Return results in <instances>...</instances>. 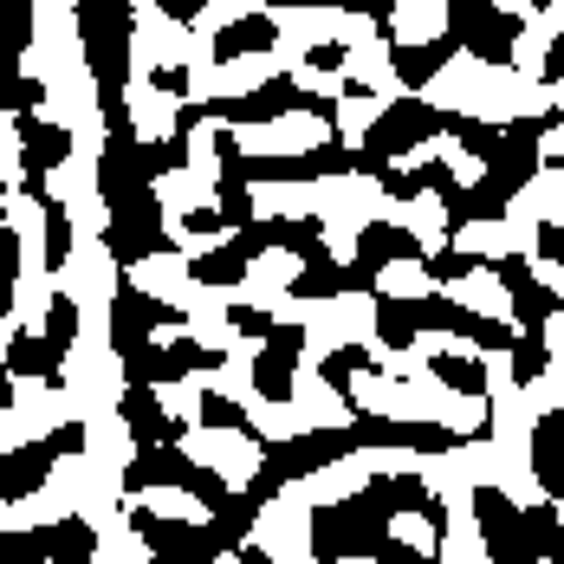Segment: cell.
Instances as JSON below:
<instances>
[{
    "instance_id": "cell-4",
    "label": "cell",
    "mask_w": 564,
    "mask_h": 564,
    "mask_svg": "<svg viewBox=\"0 0 564 564\" xmlns=\"http://www.w3.org/2000/svg\"><path fill=\"white\" fill-rule=\"evenodd\" d=\"M344 454H357V442H350V422H344V429H305V435H292V442H260V474L247 480V494L267 507V500H273V494H285L292 480H312V474L338 467Z\"/></svg>"
},
{
    "instance_id": "cell-25",
    "label": "cell",
    "mask_w": 564,
    "mask_h": 564,
    "mask_svg": "<svg viewBox=\"0 0 564 564\" xmlns=\"http://www.w3.org/2000/svg\"><path fill=\"white\" fill-rule=\"evenodd\" d=\"M280 46V26L273 13H240L215 33V65H234V58H253V53H273Z\"/></svg>"
},
{
    "instance_id": "cell-55",
    "label": "cell",
    "mask_w": 564,
    "mask_h": 564,
    "mask_svg": "<svg viewBox=\"0 0 564 564\" xmlns=\"http://www.w3.org/2000/svg\"><path fill=\"white\" fill-rule=\"evenodd\" d=\"M234 558H240V564H280V558H273V552H260V545H240Z\"/></svg>"
},
{
    "instance_id": "cell-45",
    "label": "cell",
    "mask_w": 564,
    "mask_h": 564,
    "mask_svg": "<svg viewBox=\"0 0 564 564\" xmlns=\"http://www.w3.org/2000/svg\"><path fill=\"white\" fill-rule=\"evenodd\" d=\"M273 325H280V318H267V312H260V305H227V332H240V338H273Z\"/></svg>"
},
{
    "instance_id": "cell-50",
    "label": "cell",
    "mask_w": 564,
    "mask_h": 564,
    "mask_svg": "<svg viewBox=\"0 0 564 564\" xmlns=\"http://www.w3.org/2000/svg\"><path fill=\"white\" fill-rule=\"evenodd\" d=\"M377 564H442V558H429V552H415V545H402V539H390L383 545V558Z\"/></svg>"
},
{
    "instance_id": "cell-56",
    "label": "cell",
    "mask_w": 564,
    "mask_h": 564,
    "mask_svg": "<svg viewBox=\"0 0 564 564\" xmlns=\"http://www.w3.org/2000/svg\"><path fill=\"white\" fill-rule=\"evenodd\" d=\"M532 7H539V13H552V7H558V0H532Z\"/></svg>"
},
{
    "instance_id": "cell-41",
    "label": "cell",
    "mask_w": 564,
    "mask_h": 564,
    "mask_svg": "<svg viewBox=\"0 0 564 564\" xmlns=\"http://www.w3.org/2000/svg\"><path fill=\"white\" fill-rule=\"evenodd\" d=\"M53 539L46 525H26V532H0V564H46Z\"/></svg>"
},
{
    "instance_id": "cell-33",
    "label": "cell",
    "mask_w": 564,
    "mask_h": 564,
    "mask_svg": "<svg viewBox=\"0 0 564 564\" xmlns=\"http://www.w3.org/2000/svg\"><path fill=\"white\" fill-rule=\"evenodd\" d=\"M40 98H46V85H40V78H26V72H20V58H0V111L26 117V111H40Z\"/></svg>"
},
{
    "instance_id": "cell-24",
    "label": "cell",
    "mask_w": 564,
    "mask_h": 564,
    "mask_svg": "<svg viewBox=\"0 0 564 564\" xmlns=\"http://www.w3.org/2000/svg\"><path fill=\"white\" fill-rule=\"evenodd\" d=\"M454 53H460V46H454L448 33H442V40H422V46H402V40H390V72L409 85V91H422L429 78H442V72H448Z\"/></svg>"
},
{
    "instance_id": "cell-16",
    "label": "cell",
    "mask_w": 564,
    "mask_h": 564,
    "mask_svg": "<svg viewBox=\"0 0 564 564\" xmlns=\"http://www.w3.org/2000/svg\"><path fill=\"white\" fill-rule=\"evenodd\" d=\"M487 273L507 285L512 312H519V332H545V325H552V318L564 312V299H558V292H552L545 280H539V273H532L519 253H500V260H487Z\"/></svg>"
},
{
    "instance_id": "cell-10",
    "label": "cell",
    "mask_w": 564,
    "mask_h": 564,
    "mask_svg": "<svg viewBox=\"0 0 564 564\" xmlns=\"http://www.w3.org/2000/svg\"><path fill=\"white\" fill-rule=\"evenodd\" d=\"M519 13L494 7V0H448V40L460 53H474L480 65H512L519 53Z\"/></svg>"
},
{
    "instance_id": "cell-49",
    "label": "cell",
    "mask_w": 564,
    "mask_h": 564,
    "mask_svg": "<svg viewBox=\"0 0 564 564\" xmlns=\"http://www.w3.org/2000/svg\"><path fill=\"white\" fill-rule=\"evenodd\" d=\"M182 234H227L221 208H195V215H182Z\"/></svg>"
},
{
    "instance_id": "cell-12",
    "label": "cell",
    "mask_w": 564,
    "mask_h": 564,
    "mask_svg": "<svg viewBox=\"0 0 564 564\" xmlns=\"http://www.w3.org/2000/svg\"><path fill=\"white\" fill-rule=\"evenodd\" d=\"M130 532L150 545V558H170V564H221L227 545L215 539V525H188V519H163L150 507H123Z\"/></svg>"
},
{
    "instance_id": "cell-36",
    "label": "cell",
    "mask_w": 564,
    "mask_h": 564,
    "mask_svg": "<svg viewBox=\"0 0 564 564\" xmlns=\"http://www.w3.org/2000/svg\"><path fill=\"white\" fill-rule=\"evenodd\" d=\"M267 7H285V13H299V7H344V13H364V20H377V40L390 46L395 33V0H267Z\"/></svg>"
},
{
    "instance_id": "cell-3",
    "label": "cell",
    "mask_w": 564,
    "mask_h": 564,
    "mask_svg": "<svg viewBox=\"0 0 564 564\" xmlns=\"http://www.w3.org/2000/svg\"><path fill=\"white\" fill-rule=\"evenodd\" d=\"M390 512L377 507L364 487L350 500H325L312 507V558L318 564H338V558H383L390 545Z\"/></svg>"
},
{
    "instance_id": "cell-42",
    "label": "cell",
    "mask_w": 564,
    "mask_h": 564,
    "mask_svg": "<svg viewBox=\"0 0 564 564\" xmlns=\"http://www.w3.org/2000/svg\"><path fill=\"white\" fill-rule=\"evenodd\" d=\"M33 46V0H13L0 13V58H20Z\"/></svg>"
},
{
    "instance_id": "cell-34",
    "label": "cell",
    "mask_w": 564,
    "mask_h": 564,
    "mask_svg": "<svg viewBox=\"0 0 564 564\" xmlns=\"http://www.w3.org/2000/svg\"><path fill=\"white\" fill-rule=\"evenodd\" d=\"M429 377L454 395H487V364H480V357H435Z\"/></svg>"
},
{
    "instance_id": "cell-23",
    "label": "cell",
    "mask_w": 564,
    "mask_h": 564,
    "mask_svg": "<svg viewBox=\"0 0 564 564\" xmlns=\"http://www.w3.org/2000/svg\"><path fill=\"white\" fill-rule=\"evenodd\" d=\"M402 260H415V267H422V240H415L409 227H395V221H370L364 234H357V267L383 273V267H402Z\"/></svg>"
},
{
    "instance_id": "cell-44",
    "label": "cell",
    "mask_w": 564,
    "mask_h": 564,
    "mask_svg": "<svg viewBox=\"0 0 564 564\" xmlns=\"http://www.w3.org/2000/svg\"><path fill=\"white\" fill-rule=\"evenodd\" d=\"M150 170H156V182L175 170H188V130H170L163 143H150Z\"/></svg>"
},
{
    "instance_id": "cell-7",
    "label": "cell",
    "mask_w": 564,
    "mask_h": 564,
    "mask_svg": "<svg viewBox=\"0 0 564 564\" xmlns=\"http://www.w3.org/2000/svg\"><path fill=\"white\" fill-rule=\"evenodd\" d=\"M98 195L105 208H123V202H143L156 195V170H150V143L137 137L130 111L105 117V156H98Z\"/></svg>"
},
{
    "instance_id": "cell-6",
    "label": "cell",
    "mask_w": 564,
    "mask_h": 564,
    "mask_svg": "<svg viewBox=\"0 0 564 564\" xmlns=\"http://www.w3.org/2000/svg\"><path fill=\"white\" fill-rule=\"evenodd\" d=\"M442 117L429 98H395L390 111L370 117V130H364V143H357V175H383L395 163V156H409L415 143H429V137H442Z\"/></svg>"
},
{
    "instance_id": "cell-18",
    "label": "cell",
    "mask_w": 564,
    "mask_h": 564,
    "mask_svg": "<svg viewBox=\"0 0 564 564\" xmlns=\"http://www.w3.org/2000/svg\"><path fill=\"white\" fill-rule=\"evenodd\" d=\"M299 357H305V332L299 325H273V338L260 344V357H253V390H260V402H292Z\"/></svg>"
},
{
    "instance_id": "cell-20",
    "label": "cell",
    "mask_w": 564,
    "mask_h": 564,
    "mask_svg": "<svg viewBox=\"0 0 564 564\" xmlns=\"http://www.w3.org/2000/svg\"><path fill=\"white\" fill-rule=\"evenodd\" d=\"M221 364H227V350L195 344V338H175V344H156V350H150V364H143L137 383H182V377H195V370H221Z\"/></svg>"
},
{
    "instance_id": "cell-1",
    "label": "cell",
    "mask_w": 564,
    "mask_h": 564,
    "mask_svg": "<svg viewBox=\"0 0 564 564\" xmlns=\"http://www.w3.org/2000/svg\"><path fill=\"white\" fill-rule=\"evenodd\" d=\"M545 130H558V111L500 123V150H494V163H480L487 175L467 188V202H460V215L448 221V234H460V227H474V221H500V215H507L512 202H519V188L539 175V143H545Z\"/></svg>"
},
{
    "instance_id": "cell-51",
    "label": "cell",
    "mask_w": 564,
    "mask_h": 564,
    "mask_svg": "<svg viewBox=\"0 0 564 564\" xmlns=\"http://www.w3.org/2000/svg\"><path fill=\"white\" fill-rule=\"evenodd\" d=\"M53 448L58 454H78V448H85V422H58V429H53Z\"/></svg>"
},
{
    "instance_id": "cell-19",
    "label": "cell",
    "mask_w": 564,
    "mask_h": 564,
    "mask_svg": "<svg viewBox=\"0 0 564 564\" xmlns=\"http://www.w3.org/2000/svg\"><path fill=\"white\" fill-rule=\"evenodd\" d=\"M117 415H123V429H130L137 448H170V442H182V422L156 409V383H123Z\"/></svg>"
},
{
    "instance_id": "cell-39",
    "label": "cell",
    "mask_w": 564,
    "mask_h": 564,
    "mask_svg": "<svg viewBox=\"0 0 564 564\" xmlns=\"http://www.w3.org/2000/svg\"><path fill=\"white\" fill-rule=\"evenodd\" d=\"M422 273H429L435 285H454V280L487 273V260H480V253H460V247H442V253H422Z\"/></svg>"
},
{
    "instance_id": "cell-48",
    "label": "cell",
    "mask_w": 564,
    "mask_h": 564,
    "mask_svg": "<svg viewBox=\"0 0 564 564\" xmlns=\"http://www.w3.org/2000/svg\"><path fill=\"white\" fill-rule=\"evenodd\" d=\"M539 253L552 267H564V221H539Z\"/></svg>"
},
{
    "instance_id": "cell-32",
    "label": "cell",
    "mask_w": 564,
    "mask_h": 564,
    "mask_svg": "<svg viewBox=\"0 0 564 564\" xmlns=\"http://www.w3.org/2000/svg\"><path fill=\"white\" fill-rule=\"evenodd\" d=\"M202 429H221V435H247V442H267L260 429H253V415L221 390H202Z\"/></svg>"
},
{
    "instance_id": "cell-40",
    "label": "cell",
    "mask_w": 564,
    "mask_h": 564,
    "mask_svg": "<svg viewBox=\"0 0 564 564\" xmlns=\"http://www.w3.org/2000/svg\"><path fill=\"white\" fill-rule=\"evenodd\" d=\"M65 267H72V208L46 202V273H65Z\"/></svg>"
},
{
    "instance_id": "cell-15",
    "label": "cell",
    "mask_w": 564,
    "mask_h": 564,
    "mask_svg": "<svg viewBox=\"0 0 564 564\" xmlns=\"http://www.w3.org/2000/svg\"><path fill=\"white\" fill-rule=\"evenodd\" d=\"M234 240H240L253 260H260V253H299V260L312 267V260H325V253H332V247H325V221H318V215H273V221L240 227Z\"/></svg>"
},
{
    "instance_id": "cell-38",
    "label": "cell",
    "mask_w": 564,
    "mask_h": 564,
    "mask_svg": "<svg viewBox=\"0 0 564 564\" xmlns=\"http://www.w3.org/2000/svg\"><path fill=\"white\" fill-rule=\"evenodd\" d=\"M215 208H221L227 234H240V227L260 221V215H253V188H247V182H234V175H215Z\"/></svg>"
},
{
    "instance_id": "cell-47",
    "label": "cell",
    "mask_w": 564,
    "mask_h": 564,
    "mask_svg": "<svg viewBox=\"0 0 564 564\" xmlns=\"http://www.w3.org/2000/svg\"><path fill=\"white\" fill-rule=\"evenodd\" d=\"M344 58H350V46H344V40H325V46L305 53V65H312V72H338Z\"/></svg>"
},
{
    "instance_id": "cell-59",
    "label": "cell",
    "mask_w": 564,
    "mask_h": 564,
    "mask_svg": "<svg viewBox=\"0 0 564 564\" xmlns=\"http://www.w3.org/2000/svg\"><path fill=\"white\" fill-rule=\"evenodd\" d=\"M150 564H170V558H150Z\"/></svg>"
},
{
    "instance_id": "cell-21",
    "label": "cell",
    "mask_w": 564,
    "mask_h": 564,
    "mask_svg": "<svg viewBox=\"0 0 564 564\" xmlns=\"http://www.w3.org/2000/svg\"><path fill=\"white\" fill-rule=\"evenodd\" d=\"M344 292H377V273L370 267H338L332 253L325 260H312V267H299V280H292V299H344Z\"/></svg>"
},
{
    "instance_id": "cell-9",
    "label": "cell",
    "mask_w": 564,
    "mask_h": 564,
    "mask_svg": "<svg viewBox=\"0 0 564 564\" xmlns=\"http://www.w3.org/2000/svg\"><path fill=\"white\" fill-rule=\"evenodd\" d=\"M208 117H221V123H240V130H253V123H273V117H325V123H338V98H318V91H305L299 78H267V85H253V91H240V98H215V105H202Z\"/></svg>"
},
{
    "instance_id": "cell-5",
    "label": "cell",
    "mask_w": 564,
    "mask_h": 564,
    "mask_svg": "<svg viewBox=\"0 0 564 564\" xmlns=\"http://www.w3.org/2000/svg\"><path fill=\"white\" fill-rule=\"evenodd\" d=\"M175 325H182V305H170V299H156V292H143L130 280L111 292V350L130 370V383L143 377V364L156 350V332H175Z\"/></svg>"
},
{
    "instance_id": "cell-54",
    "label": "cell",
    "mask_w": 564,
    "mask_h": 564,
    "mask_svg": "<svg viewBox=\"0 0 564 564\" xmlns=\"http://www.w3.org/2000/svg\"><path fill=\"white\" fill-rule=\"evenodd\" d=\"M13 409V370H7V344H0V415Z\"/></svg>"
},
{
    "instance_id": "cell-53",
    "label": "cell",
    "mask_w": 564,
    "mask_h": 564,
    "mask_svg": "<svg viewBox=\"0 0 564 564\" xmlns=\"http://www.w3.org/2000/svg\"><path fill=\"white\" fill-rule=\"evenodd\" d=\"M539 78H545V85H558V78H564V33L552 40V46H545V65H539Z\"/></svg>"
},
{
    "instance_id": "cell-8",
    "label": "cell",
    "mask_w": 564,
    "mask_h": 564,
    "mask_svg": "<svg viewBox=\"0 0 564 564\" xmlns=\"http://www.w3.org/2000/svg\"><path fill=\"white\" fill-rule=\"evenodd\" d=\"M150 487H175V494H195V500H202L208 512L234 500V487H227L215 467H195V460L182 454V442H170V448H137V460L123 467V494H150Z\"/></svg>"
},
{
    "instance_id": "cell-29",
    "label": "cell",
    "mask_w": 564,
    "mask_h": 564,
    "mask_svg": "<svg viewBox=\"0 0 564 564\" xmlns=\"http://www.w3.org/2000/svg\"><path fill=\"white\" fill-rule=\"evenodd\" d=\"M46 539H53V552H46V564H98V532L72 512V519H53L46 525Z\"/></svg>"
},
{
    "instance_id": "cell-13",
    "label": "cell",
    "mask_w": 564,
    "mask_h": 564,
    "mask_svg": "<svg viewBox=\"0 0 564 564\" xmlns=\"http://www.w3.org/2000/svg\"><path fill=\"white\" fill-rule=\"evenodd\" d=\"M474 525H480V545H487V564H545L525 539V512L512 507L500 487H480L474 494Z\"/></svg>"
},
{
    "instance_id": "cell-43",
    "label": "cell",
    "mask_w": 564,
    "mask_h": 564,
    "mask_svg": "<svg viewBox=\"0 0 564 564\" xmlns=\"http://www.w3.org/2000/svg\"><path fill=\"white\" fill-rule=\"evenodd\" d=\"M13 285H20V234L0 221V312H13Z\"/></svg>"
},
{
    "instance_id": "cell-52",
    "label": "cell",
    "mask_w": 564,
    "mask_h": 564,
    "mask_svg": "<svg viewBox=\"0 0 564 564\" xmlns=\"http://www.w3.org/2000/svg\"><path fill=\"white\" fill-rule=\"evenodd\" d=\"M156 7H163V20H175V26H188V20H195V13H202L208 0H156Z\"/></svg>"
},
{
    "instance_id": "cell-14",
    "label": "cell",
    "mask_w": 564,
    "mask_h": 564,
    "mask_svg": "<svg viewBox=\"0 0 564 564\" xmlns=\"http://www.w3.org/2000/svg\"><path fill=\"white\" fill-rule=\"evenodd\" d=\"M13 130H20V188L33 195V202H53L46 195V175L72 156V130L53 123V117H13Z\"/></svg>"
},
{
    "instance_id": "cell-58",
    "label": "cell",
    "mask_w": 564,
    "mask_h": 564,
    "mask_svg": "<svg viewBox=\"0 0 564 564\" xmlns=\"http://www.w3.org/2000/svg\"><path fill=\"white\" fill-rule=\"evenodd\" d=\"M0 202H7V182H0Z\"/></svg>"
},
{
    "instance_id": "cell-28",
    "label": "cell",
    "mask_w": 564,
    "mask_h": 564,
    "mask_svg": "<svg viewBox=\"0 0 564 564\" xmlns=\"http://www.w3.org/2000/svg\"><path fill=\"white\" fill-rule=\"evenodd\" d=\"M247 267H253V253H247V247H240V240L227 234L215 253L188 260V280H195V285H240V280H247Z\"/></svg>"
},
{
    "instance_id": "cell-30",
    "label": "cell",
    "mask_w": 564,
    "mask_h": 564,
    "mask_svg": "<svg viewBox=\"0 0 564 564\" xmlns=\"http://www.w3.org/2000/svg\"><path fill=\"white\" fill-rule=\"evenodd\" d=\"M46 350H53L58 370H65V357L78 350V299H72V292H53V305H46Z\"/></svg>"
},
{
    "instance_id": "cell-27",
    "label": "cell",
    "mask_w": 564,
    "mask_h": 564,
    "mask_svg": "<svg viewBox=\"0 0 564 564\" xmlns=\"http://www.w3.org/2000/svg\"><path fill=\"white\" fill-rule=\"evenodd\" d=\"M377 338L390 344V350H409L415 338H429V332H422V299L377 292Z\"/></svg>"
},
{
    "instance_id": "cell-22",
    "label": "cell",
    "mask_w": 564,
    "mask_h": 564,
    "mask_svg": "<svg viewBox=\"0 0 564 564\" xmlns=\"http://www.w3.org/2000/svg\"><path fill=\"white\" fill-rule=\"evenodd\" d=\"M532 474H539L545 500L564 507V409H545L532 422Z\"/></svg>"
},
{
    "instance_id": "cell-37",
    "label": "cell",
    "mask_w": 564,
    "mask_h": 564,
    "mask_svg": "<svg viewBox=\"0 0 564 564\" xmlns=\"http://www.w3.org/2000/svg\"><path fill=\"white\" fill-rule=\"evenodd\" d=\"M318 370H325V383H332V390H338L344 402H357V390H350V383H357V377L370 370V350H364V344H344V350H332V357H325Z\"/></svg>"
},
{
    "instance_id": "cell-17",
    "label": "cell",
    "mask_w": 564,
    "mask_h": 564,
    "mask_svg": "<svg viewBox=\"0 0 564 564\" xmlns=\"http://www.w3.org/2000/svg\"><path fill=\"white\" fill-rule=\"evenodd\" d=\"M58 460H65V454L53 448V435H46V442H20V448H0V507H20V500L46 494V480H53Z\"/></svg>"
},
{
    "instance_id": "cell-11",
    "label": "cell",
    "mask_w": 564,
    "mask_h": 564,
    "mask_svg": "<svg viewBox=\"0 0 564 564\" xmlns=\"http://www.w3.org/2000/svg\"><path fill=\"white\" fill-rule=\"evenodd\" d=\"M105 253H111L117 267H143V260L175 253V234H170V221H163V202L143 195V202L111 208V221H105Z\"/></svg>"
},
{
    "instance_id": "cell-2",
    "label": "cell",
    "mask_w": 564,
    "mask_h": 564,
    "mask_svg": "<svg viewBox=\"0 0 564 564\" xmlns=\"http://www.w3.org/2000/svg\"><path fill=\"white\" fill-rule=\"evenodd\" d=\"M72 26H78V46H85L91 78H98V111L105 117L123 111V91H130V46H137V7H130V0H78V7H72Z\"/></svg>"
},
{
    "instance_id": "cell-35",
    "label": "cell",
    "mask_w": 564,
    "mask_h": 564,
    "mask_svg": "<svg viewBox=\"0 0 564 564\" xmlns=\"http://www.w3.org/2000/svg\"><path fill=\"white\" fill-rule=\"evenodd\" d=\"M507 357H512V383H519V390L539 383V377L552 370V344H545V332H519Z\"/></svg>"
},
{
    "instance_id": "cell-31",
    "label": "cell",
    "mask_w": 564,
    "mask_h": 564,
    "mask_svg": "<svg viewBox=\"0 0 564 564\" xmlns=\"http://www.w3.org/2000/svg\"><path fill=\"white\" fill-rule=\"evenodd\" d=\"M525 512V539H532V552L545 564H564V519L552 500H539V507H519Z\"/></svg>"
},
{
    "instance_id": "cell-26",
    "label": "cell",
    "mask_w": 564,
    "mask_h": 564,
    "mask_svg": "<svg viewBox=\"0 0 564 564\" xmlns=\"http://www.w3.org/2000/svg\"><path fill=\"white\" fill-rule=\"evenodd\" d=\"M7 370H13V377H33V383H46V390H65V370H58L53 350H46V332L7 338Z\"/></svg>"
},
{
    "instance_id": "cell-57",
    "label": "cell",
    "mask_w": 564,
    "mask_h": 564,
    "mask_svg": "<svg viewBox=\"0 0 564 564\" xmlns=\"http://www.w3.org/2000/svg\"><path fill=\"white\" fill-rule=\"evenodd\" d=\"M7 7H13V0H0V13H7Z\"/></svg>"
},
{
    "instance_id": "cell-46",
    "label": "cell",
    "mask_w": 564,
    "mask_h": 564,
    "mask_svg": "<svg viewBox=\"0 0 564 564\" xmlns=\"http://www.w3.org/2000/svg\"><path fill=\"white\" fill-rule=\"evenodd\" d=\"M150 85H156L163 98H182V105H188V65H156Z\"/></svg>"
}]
</instances>
